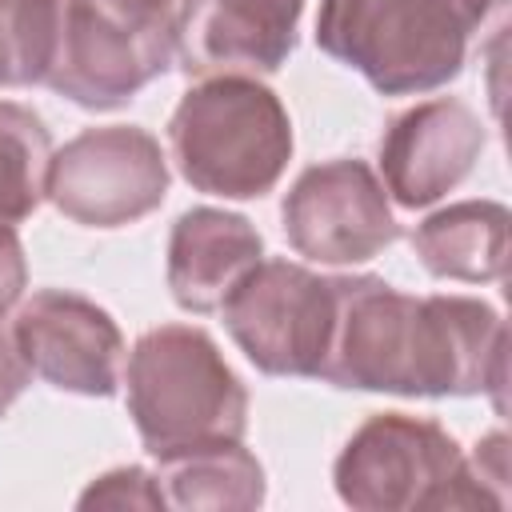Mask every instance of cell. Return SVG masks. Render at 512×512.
<instances>
[{
    "mask_svg": "<svg viewBox=\"0 0 512 512\" xmlns=\"http://www.w3.org/2000/svg\"><path fill=\"white\" fill-rule=\"evenodd\" d=\"M508 0H320L316 44L380 96L436 92L464 72L472 36Z\"/></svg>",
    "mask_w": 512,
    "mask_h": 512,
    "instance_id": "2",
    "label": "cell"
},
{
    "mask_svg": "<svg viewBox=\"0 0 512 512\" xmlns=\"http://www.w3.org/2000/svg\"><path fill=\"white\" fill-rule=\"evenodd\" d=\"M264 260V236L256 224L228 208H188L168 232V288L172 300L208 316L232 296V288Z\"/></svg>",
    "mask_w": 512,
    "mask_h": 512,
    "instance_id": "13",
    "label": "cell"
},
{
    "mask_svg": "<svg viewBox=\"0 0 512 512\" xmlns=\"http://www.w3.org/2000/svg\"><path fill=\"white\" fill-rule=\"evenodd\" d=\"M28 380H32V368L20 356V344H16V332H12V316L0 312V416H8V408L24 396Z\"/></svg>",
    "mask_w": 512,
    "mask_h": 512,
    "instance_id": "20",
    "label": "cell"
},
{
    "mask_svg": "<svg viewBox=\"0 0 512 512\" xmlns=\"http://www.w3.org/2000/svg\"><path fill=\"white\" fill-rule=\"evenodd\" d=\"M24 288H28V256L20 232L12 224H0V312L20 304Z\"/></svg>",
    "mask_w": 512,
    "mask_h": 512,
    "instance_id": "21",
    "label": "cell"
},
{
    "mask_svg": "<svg viewBox=\"0 0 512 512\" xmlns=\"http://www.w3.org/2000/svg\"><path fill=\"white\" fill-rule=\"evenodd\" d=\"M320 380L392 396H492L504 412L508 328L480 296H408L380 276H332Z\"/></svg>",
    "mask_w": 512,
    "mask_h": 512,
    "instance_id": "1",
    "label": "cell"
},
{
    "mask_svg": "<svg viewBox=\"0 0 512 512\" xmlns=\"http://www.w3.org/2000/svg\"><path fill=\"white\" fill-rule=\"evenodd\" d=\"M468 472L488 492L492 508H508V436L504 432H488L476 440L468 456Z\"/></svg>",
    "mask_w": 512,
    "mask_h": 512,
    "instance_id": "19",
    "label": "cell"
},
{
    "mask_svg": "<svg viewBox=\"0 0 512 512\" xmlns=\"http://www.w3.org/2000/svg\"><path fill=\"white\" fill-rule=\"evenodd\" d=\"M332 276L296 260H260L220 304L224 328L264 376H320L332 332Z\"/></svg>",
    "mask_w": 512,
    "mask_h": 512,
    "instance_id": "8",
    "label": "cell"
},
{
    "mask_svg": "<svg viewBox=\"0 0 512 512\" xmlns=\"http://www.w3.org/2000/svg\"><path fill=\"white\" fill-rule=\"evenodd\" d=\"M180 0H64L48 88L112 112L176 64Z\"/></svg>",
    "mask_w": 512,
    "mask_h": 512,
    "instance_id": "6",
    "label": "cell"
},
{
    "mask_svg": "<svg viewBox=\"0 0 512 512\" xmlns=\"http://www.w3.org/2000/svg\"><path fill=\"white\" fill-rule=\"evenodd\" d=\"M304 0H184L176 60L188 76H272L296 48Z\"/></svg>",
    "mask_w": 512,
    "mask_h": 512,
    "instance_id": "12",
    "label": "cell"
},
{
    "mask_svg": "<svg viewBox=\"0 0 512 512\" xmlns=\"http://www.w3.org/2000/svg\"><path fill=\"white\" fill-rule=\"evenodd\" d=\"M412 252L436 280L496 284L508 272V208L500 200H456L412 228Z\"/></svg>",
    "mask_w": 512,
    "mask_h": 512,
    "instance_id": "14",
    "label": "cell"
},
{
    "mask_svg": "<svg viewBox=\"0 0 512 512\" xmlns=\"http://www.w3.org/2000/svg\"><path fill=\"white\" fill-rule=\"evenodd\" d=\"M168 148L196 192L260 200L280 184L296 136L284 100L260 76H204L180 96Z\"/></svg>",
    "mask_w": 512,
    "mask_h": 512,
    "instance_id": "3",
    "label": "cell"
},
{
    "mask_svg": "<svg viewBox=\"0 0 512 512\" xmlns=\"http://www.w3.org/2000/svg\"><path fill=\"white\" fill-rule=\"evenodd\" d=\"M156 480L168 508L180 512H252L264 504V464L240 440H216L156 456Z\"/></svg>",
    "mask_w": 512,
    "mask_h": 512,
    "instance_id": "15",
    "label": "cell"
},
{
    "mask_svg": "<svg viewBox=\"0 0 512 512\" xmlns=\"http://www.w3.org/2000/svg\"><path fill=\"white\" fill-rule=\"evenodd\" d=\"M12 332L24 364L44 384L72 396H112L124 376V332L88 296L40 288L20 300Z\"/></svg>",
    "mask_w": 512,
    "mask_h": 512,
    "instance_id": "10",
    "label": "cell"
},
{
    "mask_svg": "<svg viewBox=\"0 0 512 512\" xmlns=\"http://www.w3.org/2000/svg\"><path fill=\"white\" fill-rule=\"evenodd\" d=\"M280 224L296 256L328 268L364 264L400 240V220L376 168L352 156L304 168L284 192Z\"/></svg>",
    "mask_w": 512,
    "mask_h": 512,
    "instance_id": "9",
    "label": "cell"
},
{
    "mask_svg": "<svg viewBox=\"0 0 512 512\" xmlns=\"http://www.w3.org/2000/svg\"><path fill=\"white\" fill-rule=\"evenodd\" d=\"M124 360L128 416L152 460L216 440H244L248 388L204 328H148Z\"/></svg>",
    "mask_w": 512,
    "mask_h": 512,
    "instance_id": "4",
    "label": "cell"
},
{
    "mask_svg": "<svg viewBox=\"0 0 512 512\" xmlns=\"http://www.w3.org/2000/svg\"><path fill=\"white\" fill-rule=\"evenodd\" d=\"M168 184L164 148L140 124L84 128L48 164V204L80 228H128L164 204Z\"/></svg>",
    "mask_w": 512,
    "mask_h": 512,
    "instance_id": "7",
    "label": "cell"
},
{
    "mask_svg": "<svg viewBox=\"0 0 512 512\" xmlns=\"http://www.w3.org/2000/svg\"><path fill=\"white\" fill-rule=\"evenodd\" d=\"M80 508H168L156 472L140 468V464H124V468H108L104 476H96L80 500Z\"/></svg>",
    "mask_w": 512,
    "mask_h": 512,
    "instance_id": "18",
    "label": "cell"
},
{
    "mask_svg": "<svg viewBox=\"0 0 512 512\" xmlns=\"http://www.w3.org/2000/svg\"><path fill=\"white\" fill-rule=\"evenodd\" d=\"M336 496L356 512H464L492 508L488 492L468 472L456 436L408 412L368 416L332 464Z\"/></svg>",
    "mask_w": 512,
    "mask_h": 512,
    "instance_id": "5",
    "label": "cell"
},
{
    "mask_svg": "<svg viewBox=\"0 0 512 512\" xmlns=\"http://www.w3.org/2000/svg\"><path fill=\"white\" fill-rule=\"evenodd\" d=\"M52 136L44 120L16 100H0V224H24L48 200Z\"/></svg>",
    "mask_w": 512,
    "mask_h": 512,
    "instance_id": "16",
    "label": "cell"
},
{
    "mask_svg": "<svg viewBox=\"0 0 512 512\" xmlns=\"http://www.w3.org/2000/svg\"><path fill=\"white\" fill-rule=\"evenodd\" d=\"M488 144L484 120L456 96L416 100L396 112L380 136V184L388 200L416 212L460 188Z\"/></svg>",
    "mask_w": 512,
    "mask_h": 512,
    "instance_id": "11",
    "label": "cell"
},
{
    "mask_svg": "<svg viewBox=\"0 0 512 512\" xmlns=\"http://www.w3.org/2000/svg\"><path fill=\"white\" fill-rule=\"evenodd\" d=\"M64 0H0V92L48 80Z\"/></svg>",
    "mask_w": 512,
    "mask_h": 512,
    "instance_id": "17",
    "label": "cell"
}]
</instances>
